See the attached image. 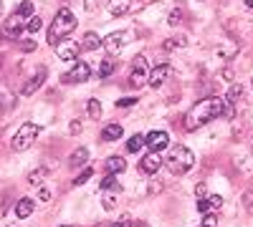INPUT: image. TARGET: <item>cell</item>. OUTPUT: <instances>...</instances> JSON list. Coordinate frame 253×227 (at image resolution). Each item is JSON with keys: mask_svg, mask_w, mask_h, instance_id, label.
Wrapping results in <instances>:
<instances>
[{"mask_svg": "<svg viewBox=\"0 0 253 227\" xmlns=\"http://www.w3.org/2000/svg\"><path fill=\"white\" fill-rule=\"evenodd\" d=\"M220 114H223V98H218V96L203 98V101H198V104L187 111V116H185V129H190V131L200 129L203 124L218 119Z\"/></svg>", "mask_w": 253, "mask_h": 227, "instance_id": "1", "label": "cell"}, {"mask_svg": "<svg viewBox=\"0 0 253 227\" xmlns=\"http://www.w3.org/2000/svg\"><path fill=\"white\" fill-rule=\"evenodd\" d=\"M162 164L167 169H170L172 174H185L193 169V164H195V154L190 152L187 147H182V144H177V147H172L170 152L165 154Z\"/></svg>", "mask_w": 253, "mask_h": 227, "instance_id": "2", "label": "cell"}, {"mask_svg": "<svg viewBox=\"0 0 253 227\" xmlns=\"http://www.w3.org/2000/svg\"><path fill=\"white\" fill-rule=\"evenodd\" d=\"M74 28H76V15H74L69 8H61V10L56 13V18H53L51 28H48V43H51V46H58Z\"/></svg>", "mask_w": 253, "mask_h": 227, "instance_id": "3", "label": "cell"}, {"mask_svg": "<svg viewBox=\"0 0 253 227\" xmlns=\"http://www.w3.org/2000/svg\"><path fill=\"white\" fill-rule=\"evenodd\" d=\"M38 134H41V129L36 127V124H20V129L15 131V136H13V141H10V147H13L15 152H26L31 144L36 141Z\"/></svg>", "mask_w": 253, "mask_h": 227, "instance_id": "4", "label": "cell"}, {"mask_svg": "<svg viewBox=\"0 0 253 227\" xmlns=\"http://www.w3.org/2000/svg\"><path fill=\"white\" fill-rule=\"evenodd\" d=\"M147 78H150V66H147V58L144 56H137L132 61V76H129V84L134 89H139L142 84H147Z\"/></svg>", "mask_w": 253, "mask_h": 227, "instance_id": "5", "label": "cell"}, {"mask_svg": "<svg viewBox=\"0 0 253 227\" xmlns=\"http://www.w3.org/2000/svg\"><path fill=\"white\" fill-rule=\"evenodd\" d=\"M147 147H150V152H157V154H162L167 147H170V134H167V131H162V129H155V131H150V134H147Z\"/></svg>", "mask_w": 253, "mask_h": 227, "instance_id": "6", "label": "cell"}, {"mask_svg": "<svg viewBox=\"0 0 253 227\" xmlns=\"http://www.w3.org/2000/svg\"><path fill=\"white\" fill-rule=\"evenodd\" d=\"M129 40H132V35H129V33H122V31H119V33H109L107 38L101 40V46L107 48L109 53H119L126 43H129Z\"/></svg>", "mask_w": 253, "mask_h": 227, "instance_id": "7", "label": "cell"}, {"mask_svg": "<svg viewBox=\"0 0 253 227\" xmlns=\"http://www.w3.org/2000/svg\"><path fill=\"white\" fill-rule=\"evenodd\" d=\"M89 76H91V71H89V66L84 64V61H79V64L69 71V73H63V84H84V81H89Z\"/></svg>", "mask_w": 253, "mask_h": 227, "instance_id": "8", "label": "cell"}, {"mask_svg": "<svg viewBox=\"0 0 253 227\" xmlns=\"http://www.w3.org/2000/svg\"><path fill=\"white\" fill-rule=\"evenodd\" d=\"M79 51H81V46L76 43V40H69V38H63L61 43L56 46V56L61 61H76L79 58Z\"/></svg>", "mask_w": 253, "mask_h": 227, "instance_id": "9", "label": "cell"}, {"mask_svg": "<svg viewBox=\"0 0 253 227\" xmlns=\"http://www.w3.org/2000/svg\"><path fill=\"white\" fill-rule=\"evenodd\" d=\"M170 73H172L170 66H167V64H160L157 68L150 71V78H147V84H150L152 89H162V84H165L167 78H170Z\"/></svg>", "mask_w": 253, "mask_h": 227, "instance_id": "10", "label": "cell"}, {"mask_svg": "<svg viewBox=\"0 0 253 227\" xmlns=\"http://www.w3.org/2000/svg\"><path fill=\"white\" fill-rule=\"evenodd\" d=\"M160 167H162V154H157V152L144 154L139 162V172H144V174H157Z\"/></svg>", "mask_w": 253, "mask_h": 227, "instance_id": "11", "label": "cell"}, {"mask_svg": "<svg viewBox=\"0 0 253 227\" xmlns=\"http://www.w3.org/2000/svg\"><path fill=\"white\" fill-rule=\"evenodd\" d=\"M23 26H26V18H20L18 13H13V15L5 20V26H3V35H5V38H18L20 31H23Z\"/></svg>", "mask_w": 253, "mask_h": 227, "instance_id": "12", "label": "cell"}, {"mask_svg": "<svg viewBox=\"0 0 253 227\" xmlns=\"http://www.w3.org/2000/svg\"><path fill=\"white\" fill-rule=\"evenodd\" d=\"M46 76H48V71L46 68H41V71H36V76L28 81V84L23 86V89H20V94H23V96H33L41 86H43V81H46Z\"/></svg>", "mask_w": 253, "mask_h": 227, "instance_id": "13", "label": "cell"}, {"mask_svg": "<svg viewBox=\"0 0 253 227\" xmlns=\"http://www.w3.org/2000/svg\"><path fill=\"white\" fill-rule=\"evenodd\" d=\"M104 169H107V174H119L126 169V162L122 157H109L107 162H104Z\"/></svg>", "mask_w": 253, "mask_h": 227, "instance_id": "14", "label": "cell"}, {"mask_svg": "<svg viewBox=\"0 0 253 227\" xmlns=\"http://www.w3.org/2000/svg\"><path fill=\"white\" fill-rule=\"evenodd\" d=\"M81 48H84V51H96V48H101V35H99V33H84Z\"/></svg>", "mask_w": 253, "mask_h": 227, "instance_id": "15", "label": "cell"}, {"mask_svg": "<svg viewBox=\"0 0 253 227\" xmlns=\"http://www.w3.org/2000/svg\"><path fill=\"white\" fill-rule=\"evenodd\" d=\"M15 215H18L20 220L31 217V215H33V202L26 199V197H23V199H18V202H15Z\"/></svg>", "mask_w": 253, "mask_h": 227, "instance_id": "16", "label": "cell"}, {"mask_svg": "<svg viewBox=\"0 0 253 227\" xmlns=\"http://www.w3.org/2000/svg\"><path fill=\"white\" fill-rule=\"evenodd\" d=\"M132 0H109V13L112 15H126L129 13Z\"/></svg>", "mask_w": 253, "mask_h": 227, "instance_id": "17", "label": "cell"}, {"mask_svg": "<svg viewBox=\"0 0 253 227\" xmlns=\"http://www.w3.org/2000/svg\"><path fill=\"white\" fill-rule=\"evenodd\" d=\"M122 127L119 124H109V127H104V131H101V139L104 141H117V139H122Z\"/></svg>", "mask_w": 253, "mask_h": 227, "instance_id": "18", "label": "cell"}, {"mask_svg": "<svg viewBox=\"0 0 253 227\" xmlns=\"http://www.w3.org/2000/svg\"><path fill=\"white\" fill-rule=\"evenodd\" d=\"M144 147H147V136H142V134H134L129 141H126V152H132V154L142 152Z\"/></svg>", "mask_w": 253, "mask_h": 227, "instance_id": "19", "label": "cell"}, {"mask_svg": "<svg viewBox=\"0 0 253 227\" xmlns=\"http://www.w3.org/2000/svg\"><path fill=\"white\" fill-rule=\"evenodd\" d=\"M119 192H122V190H109V192H101V204H104V210H114V207H117Z\"/></svg>", "mask_w": 253, "mask_h": 227, "instance_id": "20", "label": "cell"}, {"mask_svg": "<svg viewBox=\"0 0 253 227\" xmlns=\"http://www.w3.org/2000/svg\"><path fill=\"white\" fill-rule=\"evenodd\" d=\"M89 157H91L89 149H84V147H81V149H76V152L71 154L69 164H71V167H81V164H86V162H89Z\"/></svg>", "mask_w": 253, "mask_h": 227, "instance_id": "21", "label": "cell"}, {"mask_svg": "<svg viewBox=\"0 0 253 227\" xmlns=\"http://www.w3.org/2000/svg\"><path fill=\"white\" fill-rule=\"evenodd\" d=\"M236 53H238V43H236V40H228V43H223L218 48V56L220 58H233Z\"/></svg>", "mask_w": 253, "mask_h": 227, "instance_id": "22", "label": "cell"}, {"mask_svg": "<svg viewBox=\"0 0 253 227\" xmlns=\"http://www.w3.org/2000/svg\"><path fill=\"white\" fill-rule=\"evenodd\" d=\"M109 190H122L119 182H117V174H107L101 179V192H109Z\"/></svg>", "mask_w": 253, "mask_h": 227, "instance_id": "23", "label": "cell"}, {"mask_svg": "<svg viewBox=\"0 0 253 227\" xmlns=\"http://www.w3.org/2000/svg\"><path fill=\"white\" fill-rule=\"evenodd\" d=\"M86 111H89L91 119H101V101L89 98V101H86Z\"/></svg>", "mask_w": 253, "mask_h": 227, "instance_id": "24", "label": "cell"}, {"mask_svg": "<svg viewBox=\"0 0 253 227\" xmlns=\"http://www.w3.org/2000/svg\"><path fill=\"white\" fill-rule=\"evenodd\" d=\"M112 71H114V58H104L99 64V76L107 78V76H112Z\"/></svg>", "mask_w": 253, "mask_h": 227, "instance_id": "25", "label": "cell"}, {"mask_svg": "<svg viewBox=\"0 0 253 227\" xmlns=\"http://www.w3.org/2000/svg\"><path fill=\"white\" fill-rule=\"evenodd\" d=\"M15 13L20 15V18H33L36 13H33V3L31 0H26V3H20L18 8H15Z\"/></svg>", "mask_w": 253, "mask_h": 227, "instance_id": "26", "label": "cell"}, {"mask_svg": "<svg viewBox=\"0 0 253 227\" xmlns=\"http://www.w3.org/2000/svg\"><path fill=\"white\" fill-rule=\"evenodd\" d=\"M18 48L23 51V53H33V51H36V40H31V38H18Z\"/></svg>", "mask_w": 253, "mask_h": 227, "instance_id": "27", "label": "cell"}, {"mask_svg": "<svg viewBox=\"0 0 253 227\" xmlns=\"http://www.w3.org/2000/svg\"><path fill=\"white\" fill-rule=\"evenodd\" d=\"M41 28H43V18H41V15L28 18V33H38Z\"/></svg>", "mask_w": 253, "mask_h": 227, "instance_id": "28", "label": "cell"}, {"mask_svg": "<svg viewBox=\"0 0 253 227\" xmlns=\"http://www.w3.org/2000/svg\"><path fill=\"white\" fill-rule=\"evenodd\" d=\"M185 43H187V40H185V35H177V38L165 40V43H162V48H165V51H172L175 46H185Z\"/></svg>", "mask_w": 253, "mask_h": 227, "instance_id": "29", "label": "cell"}, {"mask_svg": "<svg viewBox=\"0 0 253 227\" xmlns=\"http://www.w3.org/2000/svg\"><path fill=\"white\" fill-rule=\"evenodd\" d=\"M43 179H46V169H33V172L28 174V182H31V184H41Z\"/></svg>", "mask_w": 253, "mask_h": 227, "instance_id": "30", "label": "cell"}, {"mask_svg": "<svg viewBox=\"0 0 253 227\" xmlns=\"http://www.w3.org/2000/svg\"><path fill=\"white\" fill-rule=\"evenodd\" d=\"M107 0H84V8H86V13H96Z\"/></svg>", "mask_w": 253, "mask_h": 227, "instance_id": "31", "label": "cell"}, {"mask_svg": "<svg viewBox=\"0 0 253 227\" xmlns=\"http://www.w3.org/2000/svg\"><path fill=\"white\" fill-rule=\"evenodd\" d=\"M91 174H94V169H84V172L74 179V184H76V187H79V184H86V182L91 179Z\"/></svg>", "mask_w": 253, "mask_h": 227, "instance_id": "32", "label": "cell"}, {"mask_svg": "<svg viewBox=\"0 0 253 227\" xmlns=\"http://www.w3.org/2000/svg\"><path fill=\"white\" fill-rule=\"evenodd\" d=\"M208 204H210V212H215L220 204H223V197H218V195H208Z\"/></svg>", "mask_w": 253, "mask_h": 227, "instance_id": "33", "label": "cell"}, {"mask_svg": "<svg viewBox=\"0 0 253 227\" xmlns=\"http://www.w3.org/2000/svg\"><path fill=\"white\" fill-rule=\"evenodd\" d=\"M233 114H236V111H233V104L223 98V114H220V116H223V119H233Z\"/></svg>", "mask_w": 253, "mask_h": 227, "instance_id": "34", "label": "cell"}, {"mask_svg": "<svg viewBox=\"0 0 253 227\" xmlns=\"http://www.w3.org/2000/svg\"><path fill=\"white\" fill-rule=\"evenodd\" d=\"M137 104V98L134 96H129V98H119L117 101V109H129V106H134Z\"/></svg>", "mask_w": 253, "mask_h": 227, "instance_id": "35", "label": "cell"}, {"mask_svg": "<svg viewBox=\"0 0 253 227\" xmlns=\"http://www.w3.org/2000/svg\"><path fill=\"white\" fill-rule=\"evenodd\" d=\"M203 227H218V217H215L213 212H208L205 220H203Z\"/></svg>", "mask_w": 253, "mask_h": 227, "instance_id": "36", "label": "cell"}, {"mask_svg": "<svg viewBox=\"0 0 253 227\" xmlns=\"http://www.w3.org/2000/svg\"><path fill=\"white\" fill-rule=\"evenodd\" d=\"M241 96V86H230V91H228V96H225V101H230V104H233V101Z\"/></svg>", "mask_w": 253, "mask_h": 227, "instance_id": "37", "label": "cell"}, {"mask_svg": "<svg viewBox=\"0 0 253 227\" xmlns=\"http://www.w3.org/2000/svg\"><path fill=\"white\" fill-rule=\"evenodd\" d=\"M198 212H200V215H208V212H210V204H208V197L198 199Z\"/></svg>", "mask_w": 253, "mask_h": 227, "instance_id": "38", "label": "cell"}, {"mask_svg": "<svg viewBox=\"0 0 253 227\" xmlns=\"http://www.w3.org/2000/svg\"><path fill=\"white\" fill-rule=\"evenodd\" d=\"M195 195H198V199L208 197V187H205V184H198V187H195Z\"/></svg>", "mask_w": 253, "mask_h": 227, "instance_id": "39", "label": "cell"}, {"mask_svg": "<svg viewBox=\"0 0 253 227\" xmlns=\"http://www.w3.org/2000/svg\"><path fill=\"white\" fill-rule=\"evenodd\" d=\"M38 199H41V202H48V199H51V190H41V192H38Z\"/></svg>", "mask_w": 253, "mask_h": 227, "instance_id": "40", "label": "cell"}, {"mask_svg": "<svg viewBox=\"0 0 253 227\" xmlns=\"http://www.w3.org/2000/svg\"><path fill=\"white\" fill-rule=\"evenodd\" d=\"M180 13H182L180 8H175V10H172V15H170V23H172V26H175L177 20H180Z\"/></svg>", "mask_w": 253, "mask_h": 227, "instance_id": "41", "label": "cell"}, {"mask_svg": "<svg viewBox=\"0 0 253 227\" xmlns=\"http://www.w3.org/2000/svg\"><path fill=\"white\" fill-rule=\"evenodd\" d=\"M79 129H81V124L74 121V124H71V134H79Z\"/></svg>", "mask_w": 253, "mask_h": 227, "instance_id": "42", "label": "cell"}, {"mask_svg": "<svg viewBox=\"0 0 253 227\" xmlns=\"http://www.w3.org/2000/svg\"><path fill=\"white\" fill-rule=\"evenodd\" d=\"M112 227H126V222H114Z\"/></svg>", "mask_w": 253, "mask_h": 227, "instance_id": "43", "label": "cell"}, {"mask_svg": "<svg viewBox=\"0 0 253 227\" xmlns=\"http://www.w3.org/2000/svg\"><path fill=\"white\" fill-rule=\"evenodd\" d=\"M134 227H150V225H147V222H139V225H134Z\"/></svg>", "mask_w": 253, "mask_h": 227, "instance_id": "44", "label": "cell"}, {"mask_svg": "<svg viewBox=\"0 0 253 227\" xmlns=\"http://www.w3.org/2000/svg\"><path fill=\"white\" fill-rule=\"evenodd\" d=\"M246 5H248V8H253V0H246Z\"/></svg>", "mask_w": 253, "mask_h": 227, "instance_id": "45", "label": "cell"}, {"mask_svg": "<svg viewBox=\"0 0 253 227\" xmlns=\"http://www.w3.org/2000/svg\"><path fill=\"white\" fill-rule=\"evenodd\" d=\"M0 13H3V0H0Z\"/></svg>", "mask_w": 253, "mask_h": 227, "instance_id": "46", "label": "cell"}, {"mask_svg": "<svg viewBox=\"0 0 253 227\" xmlns=\"http://www.w3.org/2000/svg\"><path fill=\"white\" fill-rule=\"evenodd\" d=\"M63 227H69V225H63Z\"/></svg>", "mask_w": 253, "mask_h": 227, "instance_id": "47", "label": "cell"}, {"mask_svg": "<svg viewBox=\"0 0 253 227\" xmlns=\"http://www.w3.org/2000/svg\"><path fill=\"white\" fill-rule=\"evenodd\" d=\"M8 227H13V225H8Z\"/></svg>", "mask_w": 253, "mask_h": 227, "instance_id": "48", "label": "cell"}]
</instances>
